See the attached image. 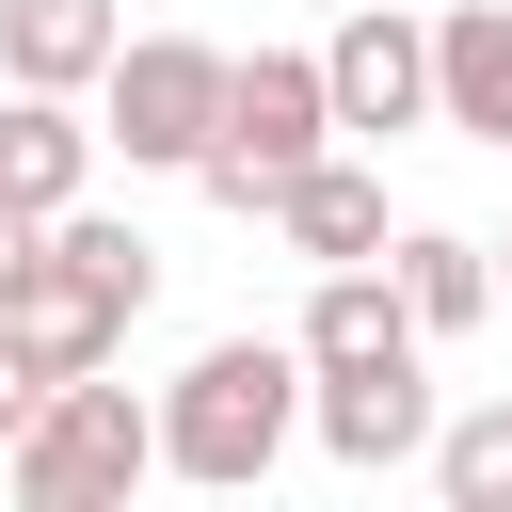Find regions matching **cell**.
Here are the masks:
<instances>
[{
	"mask_svg": "<svg viewBox=\"0 0 512 512\" xmlns=\"http://www.w3.org/2000/svg\"><path fill=\"white\" fill-rule=\"evenodd\" d=\"M320 144H336V80H320V48H256V64L224 80V128H208L192 192L240 208V224H272V192H288Z\"/></svg>",
	"mask_w": 512,
	"mask_h": 512,
	"instance_id": "cell-2",
	"label": "cell"
},
{
	"mask_svg": "<svg viewBox=\"0 0 512 512\" xmlns=\"http://www.w3.org/2000/svg\"><path fill=\"white\" fill-rule=\"evenodd\" d=\"M96 144L112 128H80V96H0V208H80L96 192Z\"/></svg>",
	"mask_w": 512,
	"mask_h": 512,
	"instance_id": "cell-9",
	"label": "cell"
},
{
	"mask_svg": "<svg viewBox=\"0 0 512 512\" xmlns=\"http://www.w3.org/2000/svg\"><path fill=\"white\" fill-rule=\"evenodd\" d=\"M304 416H320V448H336V464H416V448L448 432L416 352H384V368H320V384H304Z\"/></svg>",
	"mask_w": 512,
	"mask_h": 512,
	"instance_id": "cell-6",
	"label": "cell"
},
{
	"mask_svg": "<svg viewBox=\"0 0 512 512\" xmlns=\"http://www.w3.org/2000/svg\"><path fill=\"white\" fill-rule=\"evenodd\" d=\"M432 112L512 160V0H448L432 16Z\"/></svg>",
	"mask_w": 512,
	"mask_h": 512,
	"instance_id": "cell-7",
	"label": "cell"
},
{
	"mask_svg": "<svg viewBox=\"0 0 512 512\" xmlns=\"http://www.w3.org/2000/svg\"><path fill=\"white\" fill-rule=\"evenodd\" d=\"M384 352H432V336H416V304H400V272H368V256H336V272L304 288V368H384Z\"/></svg>",
	"mask_w": 512,
	"mask_h": 512,
	"instance_id": "cell-10",
	"label": "cell"
},
{
	"mask_svg": "<svg viewBox=\"0 0 512 512\" xmlns=\"http://www.w3.org/2000/svg\"><path fill=\"white\" fill-rule=\"evenodd\" d=\"M48 224H64V256H80L96 288H128V304H160V240H144V224H112V208H48Z\"/></svg>",
	"mask_w": 512,
	"mask_h": 512,
	"instance_id": "cell-15",
	"label": "cell"
},
{
	"mask_svg": "<svg viewBox=\"0 0 512 512\" xmlns=\"http://www.w3.org/2000/svg\"><path fill=\"white\" fill-rule=\"evenodd\" d=\"M272 240H288V256H320V272H336V256H384V176L320 144V160L272 192Z\"/></svg>",
	"mask_w": 512,
	"mask_h": 512,
	"instance_id": "cell-12",
	"label": "cell"
},
{
	"mask_svg": "<svg viewBox=\"0 0 512 512\" xmlns=\"http://www.w3.org/2000/svg\"><path fill=\"white\" fill-rule=\"evenodd\" d=\"M432 480H448V512H512V400L448 416V432H432Z\"/></svg>",
	"mask_w": 512,
	"mask_h": 512,
	"instance_id": "cell-14",
	"label": "cell"
},
{
	"mask_svg": "<svg viewBox=\"0 0 512 512\" xmlns=\"http://www.w3.org/2000/svg\"><path fill=\"white\" fill-rule=\"evenodd\" d=\"M144 464H160V400H128V384H96V368L48 384V416L0 448V480H16L32 512H96V496H128Z\"/></svg>",
	"mask_w": 512,
	"mask_h": 512,
	"instance_id": "cell-3",
	"label": "cell"
},
{
	"mask_svg": "<svg viewBox=\"0 0 512 512\" xmlns=\"http://www.w3.org/2000/svg\"><path fill=\"white\" fill-rule=\"evenodd\" d=\"M320 80H336V128H416V112H432V16H400V0H336Z\"/></svg>",
	"mask_w": 512,
	"mask_h": 512,
	"instance_id": "cell-5",
	"label": "cell"
},
{
	"mask_svg": "<svg viewBox=\"0 0 512 512\" xmlns=\"http://www.w3.org/2000/svg\"><path fill=\"white\" fill-rule=\"evenodd\" d=\"M224 80H240V64H224L208 32H128L96 96H112V144H128V160L192 176V160H208V128H224Z\"/></svg>",
	"mask_w": 512,
	"mask_h": 512,
	"instance_id": "cell-4",
	"label": "cell"
},
{
	"mask_svg": "<svg viewBox=\"0 0 512 512\" xmlns=\"http://www.w3.org/2000/svg\"><path fill=\"white\" fill-rule=\"evenodd\" d=\"M128 320H144V304H128V288H96V272L64 256V224H48V272H32V304H16V336L48 352V384L112 368V352H128Z\"/></svg>",
	"mask_w": 512,
	"mask_h": 512,
	"instance_id": "cell-8",
	"label": "cell"
},
{
	"mask_svg": "<svg viewBox=\"0 0 512 512\" xmlns=\"http://www.w3.org/2000/svg\"><path fill=\"white\" fill-rule=\"evenodd\" d=\"M32 272H48V208H0V320L32 304Z\"/></svg>",
	"mask_w": 512,
	"mask_h": 512,
	"instance_id": "cell-17",
	"label": "cell"
},
{
	"mask_svg": "<svg viewBox=\"0 0 512 512\" xmlns=\"http://www.w3.org/2000/svg\"><path fill=\"white\" fill-rule=\"evenodd\" d=\"M304 336H208L176 384H160V464L176 480H208V496H240V480H272V448L304 432Z\"/></svg>",
	"mask_w": 512,
	"mask_h": 512,
	"instance_id": "cell-1",
	"label": "cell"
},
{
	"mask_svg": "<svg viewBox=\"0 0 512 512\" xmlns=\"http://www.w3.org/2000/svg\"><path fill=\"white\" fill-rule=\"evenodd\" d=\"M112 48H128V16H112V0H0V80H32V96L112 80Z\"/></svg>",
	"mask_w": 512,
	"mask_h": 512,
	"instance_id": "cell-11",
	"label": "cell"
},
{
	"mask_svg": "<svg viewBox=\"0 0 512 512\" xmlns=\"http://www.w3.org/2000/svg\"><path fill=\"white\" fill-rule=\"evenodd\" d=\"M400 304H416V336L496 320V240H464V224H400Z\"/></svg>",
	"mask_w": 512,
	"mask_h": 512,
	"instance_id": "cell-13",
	"label": "cell"
},
{
	"mask_svg": "<svg viewBox=\"0 0 512 512\" xmlns=\"http://www.w3.org/2000/svg\"><path fill=\"white\" fill-rule=\"evenodd\" d=\"M32 416H48V352H32V336H16V320H0V448H16V432H32Z\"/></svg>",
	"mask_w": 512,
	"mask_h": 512,
	"instance_id": "cell-16",
	"label": "cell"
},
{
	"mask_svg": "<svg viewBox=\"0 0 512 512\" xmlns=\"http://www.w3.org/2000/svg\"><path fill=\"white\" fill-rule=\"evenodd\" d=\"M496 288H512V240H496Z\"/></svg>",
	"mask_w": 512,
	"mask_h": 512,
	"instance_id": "cell-18",
	"label": "cell"
}]
</instances>
